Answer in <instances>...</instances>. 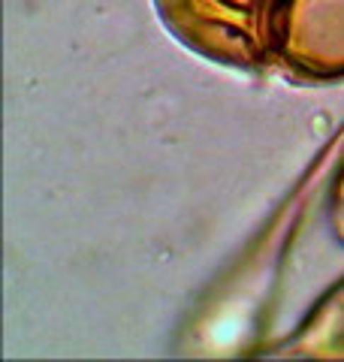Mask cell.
I'll use <instances>...</instances> for the list:
<instances>
[{
	"instance_id": "1",
	"label": "cell",
	"mask_w": 344,
	"mask_h": 362,
	"mask_svg": "<svg viewBox=\"0 0 344 362\" xmlns=\"http://www.w3.org/2000/svg\"><path fill=\"white\" fill-rule=\"evenodd\" d=\"M166 28L224 64H266L278 54L284 0H157Z\"/></svg>"
},
{
	"instance_id": "2",
	"label": "cell",
	"mask_w": 344,
	"mask_h": 362,
	"mask_svg": "<svg viewBox=\"0 0 344 362\" xmlns=\"http://www.w3.org/2000/svg\"><path fill=\"white\" fill-rule=\"evenodd\" d=\"M278 58L311 78L344 76V0H284Z\"/></svg>"
},
{
	"instance_id": "3",
	"label": "cell",
	"mask_w": 344,
	"mask_h": 362,
	"mask_svg": "<svg viewBox=\"0 0 344 362\" xmlns=\"http://www.w3.org/2000/svg\"><path fill=\"white\" fill-rule=\"evenodd\" d=\"M290 356L344 359V281H338L287 344Z\"/></svg>"
},
{
	"instance_id": "4",
	"label": "cell",
	"mask_w": 344,
	"mask_h": 362,
	"mask_svg": "<svg viewBox=\"0 0 344 362\" xmlns=\"http://www.w3.org/2000/svg\"><path fill=\"white\" fill-rule=\"evenodd\" d=\"M332 223H336V233L344 239V166L336 178V187H332Z\"/></svg>"
}]
</instances>
